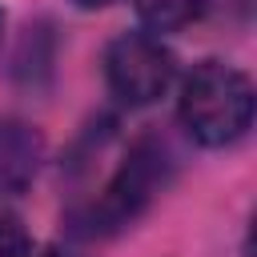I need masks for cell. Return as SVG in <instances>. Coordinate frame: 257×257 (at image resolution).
<instances>
[{
  "mask_svg": "<svg viewBox=\"0 0 257 257\" xmlns=\"http://www.w3.org/2000/svg\"><path fill=\"white\" fill-rule=\"evenodd\" d=\"M177 112L197 145L225 149L253 124V80L225 60H201L181 84Z\"/></svg>",
  "mask_w": 257,
  "mask_h": 257,
  "instance_id": "obj_1",
  "label": "cell"
},
{
  "mask_svg": "<svg viewBox=\"0 0 257 257\" xmlns=\"http://www.w3.org/2000/svg\"><path fill=\"white\" fill-rule=\"evenodd\" d=\"M169 173H173L169 149H165L161 141H153V137L137 141V145L128 149V157L120 161V169L108 177V185L76 213L80 233L104 237V233H116V229L133 225V221L153 205V197L165 189Z\"/></svg>",
  "mask_w": 257,
  "mask_h": 257,
  "instance_id": "obj_2",
  "label": "cell"
},
{
  "mask_svg": "<svg viewBox=\"0 0 257 257\" xmlns=\"http://www.w3.org/2000/svg\"><path fill=\"white\" fill-rule=\"evenodd\" d=\"M173 76H177V56L153 32H124L104 52V80L112 96L133 108L161 100Z\"/></svg>",
  "mask_w": 257,
  "mask_h": 257,
  "instance_id": "obj_3",
  "label": "cell"
},
{
  "mask_svg": "<svg viewBox=\"0 0 257 257\" xmlns=\"http://www.w3.org/2000/svg\"><path fill=\"white\" fill-rule=\"evenodd\" d=\"M44 161V137L16 116H0V197L32 185Z\"/></svg>",
  "mask_w": 257,
  "mask_h": 257,
  "instance_id": "obj_4",
  "label": "cell"
},
{
  "mask_svg": "<svg viewBox=\"0 0 257 257\" xmlns=\"http://www.w3.org/2000/svg\"><path fill=\"white\" fill-rule=\"evenodd\" d=\"M209 0H133L141 24L149 32H177L185 24H193L205 12Z\"/></svg>",
  "mask_w": 257,
  "mask_h": 257,
  "instance_id": "obj_5",
  "label": "cell"
},
{
  "mask_svg": "<svg viewBox=\"0 0 257 257\" xmlns=\"http://www.w3.org/2000/svg\"><path fill=\"white\" fill-rule=\"evenodd\" d=\"M36 245L16 213H0V257H28Z\"/></svg>",
  "mask_w": 257,
  "mask_h": 257,
  "instance_id": "obj_6",
  "label": "cell"
},
{
  "mask_svg": "<svg viewBox=\"0 0 257 257\" xmlns=\"http://www.w3.org/2000/svg\"><path fill=\"white\" fill-rule=\"evenodd\" d=\"M28 257H72V253H60V249H32Z\"/></svg>",
  "mask_w": 257,
  "mask_h": 257,
  "instance_id": "obj_7",
  "label": "cell"
},
{
  "mask_svg": "<svg viewBox=\"0 0 257 257\" xmlns=\"http://www.w3.org/2000/svg\"><path fill=\"white\" fill-rule=\"evenodd\" d=\"M76 8H104V4H112V0H72Z\"/></svg>",
  "mask_w": 257,
  "mask_h": 257,
  "instance_id": "obj_8",
  "label": "cell"
},
{
  "mask_svg": "<svg viewBox=\"0 0 257 257\" xmlns=\"http://www.w3.org/2000/svg\"><path fill=\"white\" fill-rule=\"evenodd\" d=\"M0 32H4V12H0Z\"/></svg>",
  "mask_w": 257,
  "mask_h": 257,
  "instance_id": "obj_9",
  "label": "cell"
}]
</instances>
